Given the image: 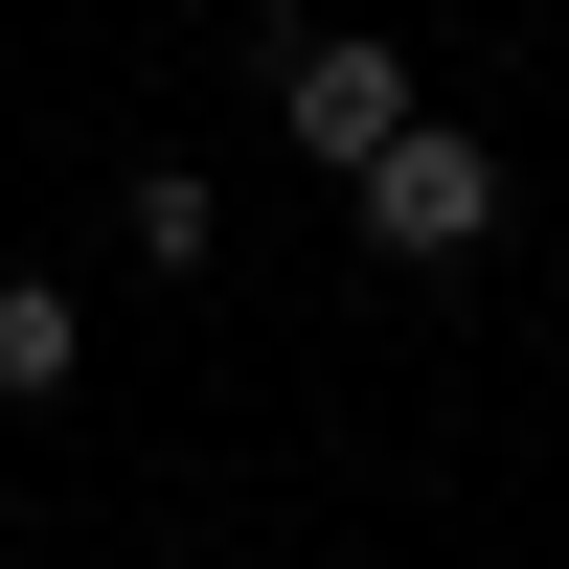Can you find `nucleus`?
I'll return each mask as SVG.
<instances>
[{
  "label": "nucleus",
  "mask_w": 569,
  "mask_h": 569,
  "mask_svg": "<svg viewBox=\"0 0 569 569\" xmlns=\"http://www.w3.org/2000/svg\"><path fill=\"white\" fill-rule=\"evenodd\" d=\"M273 114H297V160H319V182H365L410 114H433V69H410L388 23H319V46H273Z\"/></svg>",
  "instance_id": "f03ea898"
},
{
  "label": "nucleus",
  "mask_w": 569,
  "mask_h": 569,
  "mask_svg": "<svg viewBox=\"0 0 569 569\" xmlns=\"http://www.w3.org/2000/svg\"><path fill=\"white\" fill-rule=\"evenodd\" d=\"M69 365H91V297L69 273H0V410H46Z\"/></svg>",
  "instance_id": "7ed1b4c3"
},
{
  "label": "nucleus",
  "mask_w": 569,
  "mask_h": 569,
  "mask_svg": "<svg viewBox=\"0 0 569 569\" xmlns=\"http://www.w3.org/2000/svg\"><path fill=\"white\" fill-rule=\"evenodd\" d=\"M114 251H137V273H206V251H228V206H206L182 160H137V206H114Z\"/></svg>",
  "instance_id": "20e7f679"
},
{
  "label": "nucleus",
  "mask_w": 569,
  "mask_h": 569,
  "mask_svg": "<svg viewBox=\"0 0 569 569\" xmlns=\"http://www.w3.org/2000/svg\"><path fill=\"white\" fill-rule=\"evenodd\" d=\"M342 206H365V251H388V273H479V251H501V137H456V114H410L388 160L342 182Z\"/></svg>",
  "instance_id": "f257e3e1"
}]
</instances>
